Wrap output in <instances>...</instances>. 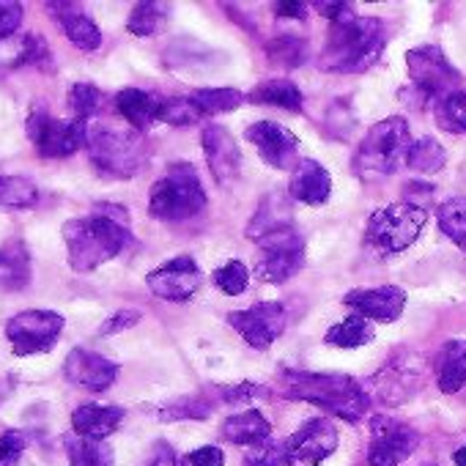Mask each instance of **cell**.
I'll return each instance as SVG.
<instances>
[{"label": "cell", "mask_w": 466, "mask_h": 466, "mask_svg": "<svg viewBox=\"0 0 466 466\" xmlns=\"http://www.w3.org/2000/svg\"><path fill=\"white\" fill-rule=\"evenodd\" d=\"M64 373L77 387H86L91 392H105L118 379V365L102 354L75 349V351H69V357L64 362Z\"/></svg>", "instance_id": "19"}, {"label": "cell", "mask_w": 466, "mask_h": 466, "mask_svg": "<svg viewBox=\"0 0 466 466\" xmlns=\"http://www.w3.org/2000/svg\"><path fill=\"white\" fill-rule=\"evenodd\" d=\"M291 198H297L299 203L308 206H319L329 198L332 192V176L329 170L316 162V159H302L294 173H291V187H289Z\"/></svg>", "instance_id": "20"}, {"label": "cell", "mask_w": 466, "mask_h": 466, "mask_svg": "<svg viewBox=\"0 0 466 466\" xmlns=\"http://www.w3.org/2000/svg\"><path fill=\"white\" fill-rule=\"evenodd\" d=\"M409 148H411L409 124L400 116H390L362 137L354 154V170L368 181L390 176L406 162Z\"/></svg>", "instance_id": "5"}, {"label": "cell", "mask_w": 466, "mask_h": 466, "mask_svg": "<svg viewBox=\"0 0 466 466\" xmlns=\"http://www.w3.org/2000/svg\"><path fill=\"white\" fill-rule=\"evenodd\" d=\"M31 283V256L23 242H9L0 250V294L23 291Z\"/></svg>", "instance_id": "27"}, {"label": "cell", "mask_w": 466, "mask_h": 466, "mask_svg": "<svg viewBox=\"0 0 466 466\" xmlns=\"http://www.w3.org/2000/svg\"><path fill=\"white\" fill-rule=\"evenodd\" d=\"M64 332V316L53 310H25L6 324V338L17 357H34L50 351Z\"/></svg>", "instance_id": "11"}, {"label": "cell", "mask_w": 466, "mask_h": 466, "mask_svg": "<svg viewBox=\"0 0 466 466\" xmlns=\"http://www.w3.org/2000/svg\"><path fill=\"white\" fill-rule=\"evenodd\" d=\"M452 461H455V466H466V444H463L461 450H455Z\"/></svg>", "instance_id": "52"}, {"label": "cell", "mask_w": 466, "mask_h": 466, "mask_svg": "<svg viewBox=\"0 0 466 466\" xmlns=\"http://www.w3.org/2000/svg\"><path fill=\"white\" fill-rule=\"evenodd\" d=\"M286 395L294 400H308L346 422H360L368 409L370 398L360 381L343 373H305V370H286Z\"/></svg>", "instance_id": "3"}, {"label": "cell", "mask_w": 466, "mask_h": 466, "mask_svg": "<svg viewBox=\"0 0 466 466\" xmlns=\"http://www.w3.org/2000/svg\"><path fill=\"white\" fill-rule=\"evenodd\" d=\"M25 452V436L20 431H6L0 436V466H17Z\"/></svg>", "instance_id": "44"}, {"label": "cell", "mask_w": 466, "mask_h": 466, "mask_svg": "<svg viewBox=\"0 0 466 466\" xmlns=\"http://www.w3.org/2000/svg\"><path fill=\"white\" fill-rule=\"evenodd\" d=\"M428 466H433V463H428Z\"/></svg>", "instance_id": "53"}, {"label": "cell", "mask_w": 466, "mask_h": 466, "mask_svg": "<svg viewBox=\"0 0 466 466\" xmlns=\"http://www.w3.org/2000/svg\"><path fill=\"white\" fill-rule=\"evenodd\" d=\"M146 466H181V461L167 441H157L146 458Z\"/></svg>", "instance_id": "48"}, {"label": "cell", "mask_w": 466, "mask_h": 466, "mask_svg": "<svg viewBox=\"0 0 466 466\" xmlns=\"http://www.w3.org/2000/svg\"><path fill=\"white\" fill-rule=\"evenodd\" d=\"M66 452H69L72 466H113L116 461L110 444L96 441V439H83V436L66 439Z\"/></svg>", "instance_id": "30"}, {"label": "cell", "mask_w": 466, "mask_h": 466, "mask_svg": "<svg viewBox=\"0 0 466 466\" xmlns=\"http://www.w3.org/2000/svg\"><path fill=\"white\" fill-rule=\"evenodd\" d=\"M384 45H387V31L381 20L351 15L346 20L332 23L319 64L324 72H340V75L365 72L381 58Z\"/></svg>", "instance_id": "2"}, {"label": "cell", "mask_w": 466, "mask_h": 466, "mask_svg": "<svg viewBox=\"0 0 466 466\" xmlns=\"http://www.w3.org/2000/svg\"><path fill=\"white\" fill-rule=\"evenodd\" d=\"M140 321V310H118L105 327H102V335H116L121 329H129Z\"/></svg>", "instance_id": "49"}, {"label": "cell", "mask_w": 466, "mask_h": 466, "mask_svg": "<svg viewBox=\"0 0 466 466\" xmlns=\"http://www.w3.org/2000/svg\"><path fill=\"white\" fill-rule=\"evenodd\" d=\"M47 61H50V50H47L45 39H42L39 34H28V36L23 39V50H20L17 66H25V64L42 66V64H47Z\"/></svg>", "instance_id": "43"}, {"label": "cell", "mask_w": 466, "mask_h": 466, "mask_svg": "<svg viewBox=\"0 0 466 466\" xmlns=\"http://www.w3.org/2000/svg\"><path fill=\"white\" fill-rule=\"evenodd\" d=\"M338 450V428L327 417L308 420L286 441L289 466H319Z\"/></svg>", "instance_id": "14"}, {"label": "cell", "mask_w": 466, "mask_h": 466, "mask_svg": "<svg viewBox=\"0 0 466 466\" xmlns=\"http://www.w3.org/2000/svg\"><path fill=\"white\" fill-rule=\"evenodd\" d=\"M436 124L450 135H466V88L436 105Z\"/></svg>", "instance_id": "36"}, {"label": "cell", "mask_w": 466, "mask_h": 466, "mask_svg": "<svg viewBox=\"0 0 466 466\" xmlns=\"http://www.w3.org/2000/svg\"><path fill=\"white\" fill-rule=\"evenodd\" d=\"M69 107L77 121H88L102 110V91L91 83H77L69 91Z\"/></svg>", "instance_id": "38"}, {"label": "cell", "mask_w": 466, "mask_h": 466, "mask_svg": "<svg viewBox=\"0 0 466 466\" xmlns=\"http://www.w3.org/2000/svg\"><path fill=\"white\" fill-rule=\"evenodd\" d=\"M406 66H409V77L411 86L417 91V96L422 102H441L450 94L461 91V72L447 61L444 50L436 45H425L417 50L406 53Z\"/></svg>", "instance_id": "7"}, {"label": "cell", "mask_w": 466, "mask_h": 466, "mask_svg": "<svg viewBox=\"0 0 466 466\" xmlns=\"http://www.w3.org/2000/svg\"><path fill=\"white\" fill-rule=\"evenodd\" d=\"M245 94L237 88H200L195 94H189V102L195 105V110L203 116H219V113H230L245 105Z\"/></svg>", "instance_id": "29"}, {"label": "cell", "mask_w": 466, "mask_h": 466, "mask_svg": "<svg viewBox=\"0 0 466 466\" xmlns=\"http://www.w3.org/2000/svg\"><path fill=\"white\" fill-rule=\"evenodd\" d=\"M245 137L256 146L258 157L275 170H294L299 157V137L278 121H256Z\"/></svg>", "instance_id": "15"}, {"label": "cell", "mask_w": 466, "mask_h": 466, "mask_svg": "<svg viewBox=\"0 0 466 466\" xmlns=\"http://www.w3.org/2000/svg\"><path fill=\"white\" fill-rule=\"evenodd\" d=\"M428 219V211L414 206V203H392V206H384L379 208L370 219H368V228H365V245L381 256V258H390V256H398L403 253L409 245L417 242L420 230Z\"/></svg>", "instance_id": "6"}, {"label": "cell", "mask_w": 466, "mask_h": 466, "mask_svg": "<svg viewBox=\"0 0 466 466\" xmlns=\"http://www.w3.org/2000/svg\"><path fill=\"white\" fill-rule=\"evenodd\" d=\"M225 455L219 447H198L184 458V466H222Z\"/></svg>", "instance_id": "47"}, {"label": "cell", "mask_w": 466, "mask_h": 466, "mask_svg": "<svg viewBox=\"0 0 466 466\" xmlns=\"http://www.w3.org/2000/svg\"><path fill=\"white\" fill-rule=\"evenodd\" d=\"M64 242L69 250V264L75 272H91L116 256H121L129 242V217L121 206H102L99 211L69 219L64 225Z\"/></svg>", "instance_id": "1"}, {"label": "cell", "mask_w": 466, "mask_h": 466, "mask_svg": "<svg viewBox=\"0 0 466 466\" xmlns=\"http://www.w3.org/2000/svg\"><path fill=\"white\" fill-rule=\"evenodd\" d=\"M444 162H447V154H444V148L433 137L414 140L411 148H409V157H406V165L414 173H436V170L444 167Z\"/></svg>", "instance_id": "34"}, {"label": "cell", "mask_w": 466, "mask_h": 466, "mask_svg": "<svg viewBox=\"0 0 466 466\" xmlns=\"http://www.w3.org/2000/svg\"><path fill=\"white\" fill-rule=\"evenodd\" d=\"M417 379H422V365L417 360L398 357L395 362H387L384 370L373 381L381 384L379 392L387 403H403L409 398V392L414 390Z\"/></svg>", "instance_id": "22"}, {"label": "cell", "mask_w": 466, "mask_h": 466, "mask_svg": "<svg viewBox=\"0 0 466 466\" xmlns=\"http://www.w3.org/2000/svg\"><path fill=\"white\" fill-rule=\"evenodd\" d=\"M206 208V189L189 162H176L154 181L148 195V214L165 222H181Z\"/></svg>", "instance_id": "4"}, {"label": "cell", "mask_w": 466, "mask_h": 466, "mask_svg": "<svg viewBox=\"0 0 466 466\" xmlns=\"http://www.w3.org/2000/svg\"><path fill=\"white\" fill-rule=\"evenodd\" d=\"M208 414H211V403L203 400V398H198V395L173 400V403H167L159 411L162 420H206Z\"/></svg>", "instance_id": "40"}, {"label": "cell", "mask_w": 466, "mask_h": 466, "mask_svg": "<svg viewBox=\"0 0 466 466\" xmlns=\"http://www.w3.org/2000/svg\"><path fill=\"white\" fill-rule=\"evenodd\" d=\"M349 308H354L357 316L368 321L392 324L400 319L406 308V291L398 286H379V289H354L343 299Z\"/></svg>", "instance_id": "18"}, {"label": "cell", "mask_w": 466, "mask_h": 466, "mask_svg": "<svg viewBox=\"0 0 466 466\" xmlns=\"http://www.w3.org/2000/svg\"><path fill=\"white\" fill-rule=\"evenodd\" d=\"M165 23H167V6L165 4H137L129 15L127 28H129V34L146 39V36L159 34L165 28Z\"/></svg>", "instance_id": "35"}, {"label": "cell", "mask_w": 466, "mask_h": 466, "mask_svg": "<svg viewBox=\"0 0 466 466\" xmlns=\"http://www.w3.org/2000/svg\"><path fill=\"white\" fill-rule=\"evenodd\" d=\"M228 324L237 329L253 349L264 351L286 332L289 316H286V308L280 302H258L248 310L230 313Z\"/></svg>", "instance_id": "12"}, {"label": "cell", "mask_w": 466, "mask_h": 466, "mask_svg": "<svg viewBox=\"0 0 466 466\" xmlns=\"http://www.w3.org/2000/svg\"><path fill=\"white\" fill-rule=\"evenodd\" d=\"M370 428H373L370 447H368L370 466H398L420 444L417 431H411L409 425H403L392 417H376Z\"/></svg>", "instance_id": "13"}, {"label": "cell", "mask_w": 466, "mask_h": 466, "mask_svg": "<svg viewBox=\"0 0 466 466\" xmlns=\"http://www.w3.org/2000/svg\"><path fill=\"white\" fill-rule=\"evenodd\" d=\"M116 110L121 113V118L127 124H132V129L146 132L154 121H159L162 99L154 94H146L140 88H124L116 96Z\"/></svg>", "instance_id": "25"}, {"label": "cell", "mask_w": 466, "mask_h": 466, "mask_svg": "<svg viewBox=\"0 0 466 466\" xmlns=\"http://www.w3.org/2000/svg\"><path fill=\"white\" fill-rule=\"evenodd\" d=\"M88 154L99 173L110 178H132L143 159V143L135 132H116V129H99L88 137Z\"/></svg>", "instance_id": "9"}, {"label": "cell", "mask_w": 466, "mask_h": 466, "mask_svg": "<svg viewBox=\"0 0 466 466\" xmlns=\"http://www.w3.org/2000/svg\"><path fill=\"white\" fill-rule=\"evenodd\" d=\"M316 12H321V17L338 23V20H346L354 15V6L351 4H324V0H319V4H313Z\"/></svg>", "instance_id": "50"}, {"label": "cell", "mask_w": 466, "mask_h": 466, "mask_svg": "<svg viewBox=\"0 0 466 466\" xmlns=\"http://www.w3.org/2000/svg\"><path fill=\"white\" fill-rule=\"evenodd\" d=\"M248 102L250 105H272V107H283V110L299 113L302 110V91L297 88L294 80L275 77V80H261L248 94Z\"/></svg>", "instance_id": "28"}, {"label": "cell", "mask_w": 466, "mask_h": 466, "mask_svg": "<svg viewBox=\"0 0 466 466\" xmlns=\"http://www.w3.org/2000/svg\"><path fill=\"white\" fill-rule=\"evenodd\" d=\"M370 340H373V329H370L368 319H362V316L343 319L340 324H335L327 332V343L338 346V349H360Z\"/></svg>", "instance_id": "33"}, {"label": "cell", "mask_w": 466, "mask_h": 466, "mask_svg": "<svg viewBox=\"0 0 466 466\" xmlns=\"http://www.w3.org/2000/svg\"><path fill=\"white\" fill-rule=\"evenodd\" d=\"M280 17H291V20H302L308 15V4H302V0H291V4H278L275 9Z\"/></svg>", "instance_id": "51"}, {"label": "cell", "mask_w": 466, "mask_h": 466, "mask_svg": "<svg viewBox=\"0 0 466 466\" xmlns=\"http://www.w3.org/2000/svg\"><path fill=\"white\" fill-rule=\"evenodd\" d=\"M159 121L173 124V127H189V124L200 121V113L195 110L189 96L187 99H162Z\"/></svg>", "instance_id": "41"}, {"label": "cell", "mask_w": 466, "mask_h": 466, "mask_svg": "<svg viewBox=\"0 0 466 466\" xmlns=\"http://www.w3.org/2000/svg\"><path fill=\"white\" fill-rule=\"evenodd\" d=\"M124 422V409L121 406H99V403H83L72 414V428L83 439H96L105 441L118 425Z\"/></svg>", "instance_id": "21"}, {"label": "cell", "mask_w": 466, "mask_h": 466, "mask_svg": "<svg viewBox=\"0 0 466 466\" xmlns=\"http://www.w3.org/2000/svg\"><path fill=\"white\" fill-rule=\"evenodd\" d=\"M439 390L452 395L466 384V340H447L436 354Z\"/></svg>", "instance_id": "26"}, {"label": "cell", "mask_w": 466, "mask_h": 466, "mask_svg": "<svg viewBox=\"0 0 466 466\" xmlns=\"http://www.w3.org/2000/svg\"><path fill=\"white\" fill-rule=\"evenodd\" d=\"M50 9L56 12V20L61 23L66 39H69L75 47H80V50H86V53L99 50V45H102V31L96 28V23H94L80 6H75V4H50Z\"/></svg>", "instance_id": "23"}, {"label": "cell", "mask_w": 466, "mask_h": 466, "mask_svg": "<svg viewBox=\"0 0 466 466\" xmlns=\"http://www.w3.org/2000/svg\"><path fill=\"white\" fill-rule=\"evenodd\" d=\"M39 200L36 184L20 176H0V206L6 208H28Z\"/></svg>", "instance_id": "37"}, {"label": "cell", "mask_w": 466, "mask_h": 466, "mask_svg": "<svg viewBox=\"0 0 466 466\" xmlns=\"http://www.w3.org/2000/svg\"><path fill=\"white\" fill-rule=\"evenodd\" d=\"M214 283H217V289H222L225 294L239 297V294H245L248 286H250V272H248V267H245L242 261H228L225 267H219V269L214 272Z\"/></svg>", "instance_id": "39"}, {"label": "cell", "mask_w": 466, "mask_h": 466, "mask_svg": "<svg viewBox=\"0 0 466 466\" xmlns=\"http://www.w3.org/2000/svg\"><path fill=\"white\" fill-rule=\"evenodd\" d=\"M258 242L256 275L264 283H286L305 264V239L294 225H283L278 230L264 233Z\"/></svg>", "instance_id": "8"}, {"label": "cell", "mask_w": 466, "mask_h": 466, "mask_svg": "<svg viewBox=\"0 0 466 466\" xmlns=\"http://www.w3.org/2000/svg\"><path fill=\"white\" fill-rule=\"evenodd\" d=\"M28 137L36 143L39 154L47 159H64L88 146V127L86 121H56L47 116V110H34L28 118Z\"/></svg>", "instance_id": "10"}, {"label": "cell", "mask_w": 466, "mask_h": 466, "mask_svg": "<svg viewBox=\"0 0 466 466\" xmlns=\"http://www.w3.org/2000/svg\"><path fill=\"white\" fill-rule=\"evenodd\" d=\"M151 294L165 302H187L200 289V267L192 256H176L146 278Z\"/></svg>", "instance_id": "16"}, {"label": "cell", "mask_w": 466, "mask_h": 466, "mask_svg": "<svg viewBox=\"0 0 466 466\" xmlns=\"http://www.w3.org/2000/svg\"><path fill=\"white\" fill-rule=\"evenodd\" d=\"M283 225H291V206H289V200H286L283 195H269V198L261 203L256 219L250 222V237H253V239H261L264 233L278 230V228H283Z\"/></svg>", "instance_id": "31"}, {"label": "cell", "mask_w": 466, "mask_h": 466, "mask_svg": "<svg viewBox=\"0 0 466 466\" xmlns=\"http://www.w3.org/2000/svg\"><path fill=\"white\" fill-rule=\"evenodd\" d=\"M222 436L230 444H242V447H258L269 441L272 436V422L258 411V409H245L239 414H233L222 422Z\"/></svg>", "instance_id": "24"}, {"label": "cell", "mask_w": 466, "mask_h": 466, "mask_svg": "<svg viewBox=\"0 0 466 466\" xmlns=\"http://www.w3.org/2000/svg\"><path fill=\"white\" fill-rule=\"evenodd\" d=\"M203 154L206 165L219 187H233L242 176V151L233 140V135L217 124H208L203 129Z\"/></svg>", "instance_id": "17"}, {"label": "cell", "mask_w": 466, "mask_h": 466, "mask_svg": "<svg viewBox=\"0 0 466 466\" xmlns=\"http://www.w3.org/2000/svg\"><path fill=\"white\" fill-rule=\"evenodd\" d=\"M20 23H23V6L20 4H4V0H0V39L15 36Z\"/></svg>", "instance_id": "46"}, {"label": "cell", "mask_w": 466, "mask_h": 466, "mask_svg": "<svg viewBox=\"0 0 466 466\" xmlns=\"http://www.w3.org/2000/svg\"><path fill=\"white\" fill-rule=\"evenodd\" d=\"M439 228L455 248L466 253V198H450L439 206Z\"/></svg>", "instance_id": "32"}, {"label": "cell", "mask_w": 466, "mask_h": 466, "mask_svg": "<svg viewBox=\"0 0 466 466\" xmlns=\"http://www.w3.org/2000/svg\"><path fill=\"white\" fill-rule=\"evenodd\" d=\"M269 53H272V58L278 61V64H283V66H297V64H302V45L297 42V39H275L272 45H269Z\"/></svg>", "instance_id": "45"}, {"label": "cell", "mask_w": 466, "mask_h": 466, "mask_svg": "<svg viewBox=\"0 0 466 466\" xmlns=\"http://www.w3.org/2000/svg\"><path fill=\"white\" fill-rule=\"evenodd\" d=\"M245 466H289L286 441H264L258 447H250Z\"/></svg>", "instance_id": "42"}]
</instances>
